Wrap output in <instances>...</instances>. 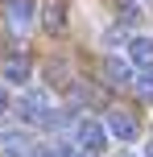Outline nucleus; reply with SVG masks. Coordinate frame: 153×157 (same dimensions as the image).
<instances>
[{"label":"nucleus","instance_id":"dca6fc26","mask_svg":"<svg viewBox=\"0 0 153 157\" xmlns=\"http://www.w3.org/2000/svg\"><path fill=\"white\" fill-rule=\"evenodd\" d=\"M120 157H132V153H120Z\"/></svg>","mask_w":153,"mask_h":157},{"label":"nucleus","instance_id":"0eeeda50","mask_svg":"<svg viewBox=\"0 0 153 157\" xmlns=\"http://www.w3.org/2000/svg\"><path fill=\"white\" fill-rule=\"evenodd\" d=\"M41 25H46L50 33H58V29H66V8L58 4V0H50V4L41 8Z\"/></svg>","mask_w":153,"mask_h":157},{"label":"nucleus","instance_id":"f257e3e1","mask_svg":"<svg viewBox=\"0 0 153 157\" xmlns=\"http://www.w3.org/2000/svg\"><path fill=\"white\" fill-rule=\"evenodd\" d=\"M21 120L25 124H54V112H50V99L46 91H25L21 95Z\"/></svg>","mask_w":153,"mask_h":157},{"label":"nucleus","instance_id":"f8f14e48","mask_svg":"<svg viewBox=\"0 0 153 157\" xmlns=\"http://www.w3.org/2000/svg\"><path fill=\"white\" fill-rule=\"evenodd\" d=\"M50 157H75V149H71V145H54V149H50Z\"/></svg>","mask_w":153,"mask_h":157},{"label":"nucleus","instance_id":"423d86ee","mask_svg":"<svg viewBox=\"0 0 153 157\" xmlns=\"http://www.w3.org/2000/svg\"><path fill=\"white\" fill-rule=\"evenodd\" d=\"M128 58L137 66H153V37H132L128 41Z\"/></svg>","mask_w":153,"mask_h":157},{"label":"nucleus","instance_id":"9b49d317","mask_svg":"<svg viewBox=\"0 0 153 157\" xmlns=\"http://www.w3.org/2000/svg\"><path fill=\"white\" fill-rule=\"evenodd\" d=\"M108 46H112V50L128 46V33H124V29H112V33H108Z\"/></svg>","mask_w":153,"mask_h":157},{"label":"nucleus","instance_id":"6e6552de","mask_svg":"<svg viewBox=\"0 0 153 157\" xmlns=\"http://www.w3.org/2000/svg\"><path fill=\"white\" fill-rule=\"evenodd\" d=\"M104 75H108V83H112V87H124V83L132 78L128 62H120V58H108V62H104Z\"/></svg>","mask_w":153,"mask_h":157},{"label":"nucleus","instance_id":"39448f33","mask_svg":"<svg viewBox=\"0 0 153 157\" xmlns=\"http://www.w3.org/2000/svg\"><path fill=\"white\" fill-rule=\"evenodd\" d=\"M4 83H13V87L29 83V58H8L4 62Z\"/></svg>","mask_w":153,"mask_h":157},{"label":"nucleus","instance_id":"1a4fd4ad","mask_svg":"<svg viewBox=\"0 0 153 157\" xmlns=\"http://www.w3.org/2000/svg\"><path fill=\"white\" fill-rule=\"evenodd\" d=\"M50 83H58V87L71 83V78H66V62H50Z\"/></svg>","mask_w":153,"mask_h":157},{"label":"nucleus","instance_id":"9d476101","mask_svg":"<svg viewBox=\"0 0 153 157\" xmlns=\"http://www.w3.org/2000/svg\"><path fill=\"white\" fill-rule=\"evenodd\" d=\"M141 95H145V99H153V66H145V75H141Z\"/></svg>","mask_w":153,"mask_h":157},{"label":"nucleus","instance_id":"20e7f679","mask_svg":"<svg viewBox=\"0 0 153 157\" xmlns=\"http://www.w3.org/2000/svg\"><path fill=\"white\" fill-rule=\"evenodd\" d=\"M75 136H79V145H83V149H99L108 132H104V124H95V120H79Z\"/></svg>","mask_w":153,"mask_h":157},{"label":"nucleus","instance_id":"7ed1b4c3","mask_svg":"<svg viewBox=\"0 0 153 157\" xmlns=\"http://www.w3.org/2000/svg\"><path fill=\"white\" fill-rule=\"evenodd\" d=\"M4 13L13 29H29L33 25V0H4Z\"/></svg>","mask_w":153,"mask_h":157},{"label":"nucleus","instance_id":"4468645a","mask_svg":"<svg viewBox=\"0 0 153 157\" xmlns=\"http://www.w3.org/2000/svg\"><path fill=\"white\" fill-rule=\"evenodd\" d=\"M145 157H153V141H149V145H145Z\"/></svg>","mask_w":153,"mask_h":157},{"label":"nucleus","instance_id":"ddd939ff","mask_svg":"<svg viewBox=\"0 0 153 157\" xmlns=\"http://www.w3.org/2000/svg\"><path fill=\"white\" fill-rule=\"evenodd\" d=\"M8 112V91H4V83H0V116Z\"/></svg>","mask_w":153,"mask_h":157},{"label":"nucleus","instance_id":"2eb2a0df","mask_svg":"<svg viewBox=\"0 0 153 157\" xmlns=\"http://www.w3.org/2000/svg\"><path fill=\"white\" fill-rule=\"evenodd\" d=\"M83 157H99V153H95V149H87V153H83Z\"/></svg>","mask_w":153,"mask_h":157},{"label":"nucleus","instance_id":"f03ea898","mask_svg":"<svg viewBox=\"0 0 153 157\" xmlns=\"http://www.w3.org/2000/svg\"><path fill=\"white\" fill-rule=\"evenodd\" d=\"M108 132L112 136H120V141H137V120L128 116V112H108Z\"/></svg>","mask_w":153,"mask_h":157}]
</instances>
